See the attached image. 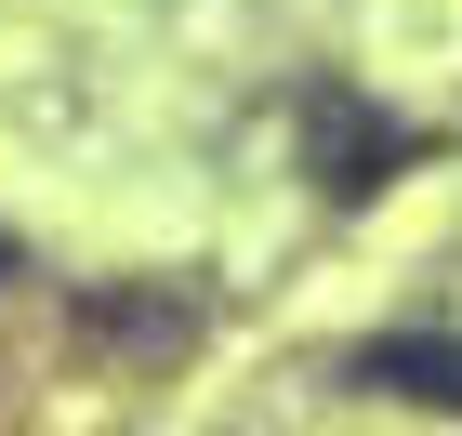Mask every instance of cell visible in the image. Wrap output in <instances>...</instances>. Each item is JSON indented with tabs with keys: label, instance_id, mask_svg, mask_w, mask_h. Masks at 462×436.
<instances>
[{
	"label": "cell",
	"instance_id": "1",
	"mask_svg": "<svg viewBox=\"0 0 462 436\" xmlns=\"http://www.w3.org/2000/svg\"><path fill=\"white\" fill-rule=\"evenodd\" d=\"M356 384H383V397H436V410H462V344H370L356 357Z\"/></svg>",
	"mask_w": 462,
	"mask_h": 436
},
{
	"label": "cell",
	"instance_id": "2",
	"mask_svg": "<svg viewBox=\"0 0 462 436\" xmlns=\"http://www.w3.org/2000/svg\"><path fill=\"white\" fill-rule=\"evenodd\" d=\"M0 264H14V238H0Z\"/></svg>",
	"mask_w": 462,
	"mask_h": 436
}]
</instances>
